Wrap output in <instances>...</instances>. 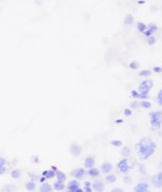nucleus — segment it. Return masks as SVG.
<instances>
[{"label":"nucleus","instance_id":"4be33fe9","mask_svg":"<svg viewBox=\"0 0 162 192\" xmlns=\"http://www.w3.org/2000/svg\"><path fill=\"white\" fill-rule=\"evenodd\" d=\"M122 155L124 156V157H128L131 154V149L127 146H125L123 149H122V152H121Z\"/></svg>","mask_w":162,"mask_h":192},{"label":"nucleus","instance_id":"dca6fc26","mask_svg":"<svg viewBox=\"0 0 162 192\" xmlns=\"http://www.w3.org/2000/svg\"><path fill=\"white\" fill-rule=\"evenodd\" d=\"M55 173L53 170H46L42 173V176H44L46 179H52L55 176Z\"/></svg>","mask_w":162,"mask_h":192},{"label":"nucleus","instance_id":"72a5a7b5","mask_svg":"<svg viewBox=\"0 0 162 192\" xmlns=\"http://www.w3.org/2000/svg\"><path fill=\"white\" fill-rule=\"evenodd\" d=\"M153 71H154L155 73H157V74H160L162 72V68L161 66H154L153 68Z\"/></svg>","mask_w":162,"mask_h":192},{"label":"nucleus","instance_id":"a19ab883","mask_svg":"<svg viewBox=\"0 0 162 192\" xmlns=\"http://www.w3.org/2000/svg\"><path fill=\"white\" fill-rule=\"evenodd\" d=\"M45 179H46V178H45L44 176H42V178L40 179V182H41V183H42V182H44V180H45Z\"/></svg>","mask_w":162,"mask_h":192},{"label":"nucleus","instance_id":"f8f14e48","mask_svg":"<svg viewBox=\"0 0 162 192\" xmlns=\"http://www.w3.org/2000/svg\"><path fill=\"white\" fill-rule=\"evenodd\" d=\"M95 165V160L93 156H88L85 160V167L86 168H93Z\"/></svg>","mask_w":162,"mask_h":192},{"label":"nucleus","instance_id":"6ab92c4d","mask_svg":"<svg viewBox=\"0 0 162 192\" xmlns=\"http://www.w3.org/2000/svg\"><path fill=\"white\" fill-rule=\"evenodd\" d=\"M137 29L138 32L140 33H144L147 29V26L146 24H144L143 22H138Z\"/></svg>","mask_w":162,"mask_h":192},{"label":"nucleus","instance_id":"4468645a","mask_svg":"<svg viewBox=\"0 0 162 192\" xmlns=\"http://www.w3.org/2000/svg\"><path fill=\"white\" fill-rule=\"evenodd\" d=\"M40 191L42 192H50L52 191V187L49 184H47V183H44L40 186Z\"/></svg>","mask_w":162,"mask_h":192},{"label":"nucleus","instance_id":"6e6552de","mask_svg":"<svg viewBox=\"0 0 162 192\" xmlns=\"http://www.w3.org/2000/svg\"><path fill=\"white\" fill-rule=\"evenodd\" d=\"M85 174V171L83 168H76L71 172V175L77 179H82Z\"/></svg>","mask_w":162,"mask_h":192},{"label":"nucleus","instance_id":"79ce46f5","mask_svg":"<svg viewBox=\"0 0 162 192\" xmlns=\"http://www.w3.org/2000/svg\"><path fill=\"white\" fill-rule=\"evenodd\" d=\"M122 122H123V119H120V120H116L115 121V123H122Z\"/></svg>","mask_w":162,"mask_h":192},{"label":"nucleus","instance_id":"f704fd0d","mask_svg":"<svg viewBox=\"0 0 162 192\" xmlns=\"http://www.w3.org/2000/svg\"><path fill=\"white\" fill-rule=\"evenodd\" d=\"M124 115H126V116H130V115H132L131 110L130 109V108H126V109H124Z\"/></svg>","mask_w":162,"mask_h":192},{"label":"nucleus","instance_id":"0eeeda50","mask_svg":"<svg viewBox=\"0 0 162 192\" xmlns=\"http://www.w3.org/2000/svg\"><path fill=\"white\" fill-rule=\"evenodd\" d=\"M70 152L74 156H78L82 154V147L77 144H71L70 147Z\"/></svg>","mask_w":162,"mask_h":192},{"label":"nucleus","instance_id":"5701e85b","mask_svg":"<svg viewBox=\"0 0 162 192\" xmlns=\"http://www.w3.org/2000/svg\"><path fill=\"white\" fill-rule=\"evenodd\" d=\"M105 179H106V181L108 182V183L112 184V183H115V182L116 181V177H115V175L110 174V175H108V176L105 177Z\"/></svg>","mask_w":162,"mask_h":192},{"label":"nucleus","instance_id":"a878e982","mask_svg":"<svg viewBox=\"0 0 162 192\" xmlns=\"http://www.w3.org/2000/svg\"><path fill=\"white\" fill-rule=\"evenodd\" d=\"M84 185H85V187H84V189H85V191L91 192L92 191H93V190H92V184H91L90 182H89V181L85 182Z\"/></svg>","mask_w":162,"mask_h":192},{"label":"nucleus","instance_id":"ea45409f","mask_svg":"<svg viewBox=\"0 0 162 192\" xmlns=\"http://www.w3.org/2000/svg\"><path fill=\"white\" fill-rule=\"evenodd\" d=\"M112 191H113V192H115V191H122V190L120 189V188H115V190H112Z\"/></svg>","mask_w":162,"mask_h":192},{"label":"nucleus","instance_id":"f257e3e1","mask_svg":"<svg viewBox=\"0 0 162 192\" xmlns=\"http://www.w3.org/2000/svg\"><path fill=\"white\" fill-rule=\"evenodd\" d=\"M136 150L142 160L148 159L151 156L157 149V145L149 138H144L135 145Z\"/></svg>","mask_w":162,"mask_h":192},{"label":"nucleus","instance_id":"b1692460","mask_svg":"<svg viewBox=\"0 0 162 192\" xmlns=\"http://www.w3.org/2000/svg\"><path fill=\"white\" fill-rule=\"evenodd\" d=\"M152 72L149 70H142L139 72V76L141 77H148L149 75H151Z\"/></svg>","mask_w":162,"mask_h":192},{"label":"nucleus","instance_id":"1a4fd4ad","mask_svg":"<svg viewBox=\"0 0 162 192\" xmlns=\"http://www.w3.org/2000/svg\"><path fill=\"white\" fill-rule=\"evenodd\" d=\"M149 189V185L146 183H139L134 188L135 192H146Z\"/></svg>","mask_w":162,"mask_h":192},{"label":"nucleus","instance_id":"c756f323","mask_svg":"<svg viewBox=\"0 0 162 192\" xmlns=\"http://www.w3.org/2000/svg\"><path fill=\"white\" fill-rule=\"evenodd\" d=\"M148 43L149 45H153V44H154L156 43V38H155L154 36H149Z\"/></svg>","mask_w":162,"mask_h":192},{"label":"nucleus","instance_id":"58836bf2","mask_svg":"<svg viewBox=\"0 0 162 192\" xmlns=\"http://www.w3.org/2000/svg\"><path fill=\"white\" fill-rule=\"evenodd\" d=\"M6 172V168L4 166H1L0 165V175H3Z\"/></svg>","mask_w":162,"mask_h":192},{"label":"nucleus","instance_id":"f3484780","mask_svg":"<svg viewBox=\"0 0 162 192\" xmlns=\"http://www.w3.org/2000/svg\"><path fill=\"white\" fill-rule=\"evenodd\" d=\"M54 188H55L56 191H63V189H65V184H63V182L60 181H56L55 183H54Z\"/></svg>","mask_w":162,"mask_h":192},{"label":"nucleus","instance_id":"7ed1b4c3","mask_svg":"<svg viewBox=\"0 0 162 192\" xmlns=\"http://www.w3.org/2000/svg\"><path fill=\"white\" fill-rule=\"evenodd\" d=\"M154 86V82L152 80H146L141 83L138 87L139 93L142 95H148L149 92L151 90Z\"/></svg>","mask_w":162,"mask_h":192},{"label":"nucleus","instance_id":"4c0bfd02","mask_svg":"<svg viewBox=\"0 0 162 192\" xmlns=\"http://www.w3.org/2000/svg\"><path fill=\"white\" fill-rule=\"evenodd\" d=\"M6 164V161L3 157H0V165L1 166H5Z\"/></svg>","mask_w":162,"mask_h":192},{"label":"nucleus","instance_id":"9d476101","mask_svg":"<svg viewBox=\"0 0 162 192\" xmlns=\"http://www.w3.org/2000/svg\"><path fill=\"white\" fill-rule=\"evenodd\" d=\"M92 187L96 191H102L104 190V183L101 179H96L92 184Z\"/></svg>","mask_w":162,"mask_h":192},{"label":"nucleus","instance_id":"20e7f679","mask_svg":"<svg viewBox=\"0 0 162 192\" xmlns=\"http://www.w3.org/2000/svg\"><path fill=\"white\" fill-rule=\"evenodd\" d=\"M117 167L120 171V172L124 173V174H126L128 172V171L131 168V167L128 165V162H127V159L126 158H124L122 159L117 164Z\"/></svg>","mask_w":162,"mask_h":192},{"label":"nucleus","instance_id":"473e14b6","mask_svg":"<svg viewBox=\"0 0 162 192\" xmlns=\"http://www.w3.org/2000/svg\"><path fill=\"white\" fill-rule=\"evenodd\" d=\"M139 106H140V103L138 102L137 101H133L131 104V107H132L133 108H136L139 107Z\"/></svg>","mask_w":162,"mask_h":192},{"label":"nucleus","instance_id":"a211bd4d","mask_svg":"<svg viewBox=\"0 0 162 192\" xmlns=\"http://www.w3.org/2000/svg\"><path fill=\"white\" fill-rule=\"evenodd\" d=\"M135 22V18H134V17L132 16L131 14H127L126 17H125V19H124V23L126 24V25H132L133 23Z\"/></svg>","mask_w":162,"mask_h":192},{"label":"nucleus","instance_id":"e433bc0d","mask_svg":"<svg viewBox=\"0 0 162 192\" xmlns=\"http://www.w3.org/2000/svg\"><path fill=\"white\" fill-rule=\"evenodd\" d=\"M124 182H125V183H126V184H130L131 182V178L130 176H125V177H124Z\"/></svg>","mask_w":162,"mask_h":192},{"label":"nucleus","instance_id":"39448f33","mask_svg":"<svg viewBox=\"0 0 162 192\" xmlns=\"http://www.w3.org/2000/svg\"><path fill=\"white\" fill-rule=\"evenodd\" d=\"M68 191L71 192H82L83 190L79 187V183L77 180H71L68 183L67 186Z\"/></svg>","mask_w":162,"mask_h":192},{"label":"nucleus","instance_id":"412c9836","mask_svg":"<svg viewBox=\"0 0 162 192\" xmlns=\"http://www.w3.org/2000/svg\"><path fill=\"white\" fill-rule=\"evenodd\" d=\"M11 177L14 179H19L21 177V171L18 170V169H14L10 173Z\"/></svg>","mask_w":162,"mask_h":192},{"label":"nucleus","instance_id":"c85d7f7f","mask_svg":"<svg viewBox=\"0 0 162 192\" xmlns=\"http://www.w3.org/2000/svg\"><path fill=\"white\" fill-rule=\"evenodd\" d=\"M131 96L134 97L135 99H140L141 94L140 93H138L136 90H132L131 91Z\"/></svg>","mask_w":162,"mask_h":192},{"label":"nucleus","instance_id":"393cba45","mask_svg":"<svg viewBox=\"0 0 162 192\" xmlns=\"http://www.w3.org/2000/svg\"><path fill=\"white\" fill-rule=\"evenodd\" d=\"M139 66H140V64L136 61H133L129 64V67L132 70H137V69L139 68Z\"/></svg>","mask_w":162,"mask_h":192},{"label":"nucleus","instance_id":"bb28decb","mask_svg":"<svg viewBox=\"0 0 162 192\" xmlns=\"http://www.w3.org/2000/svg\"><path fill=\"white\" fill-rule=\"evenodd\" d=\"M140 105L144 108H146V109H148L149 108L151 107V103L149 101H143L140 103Z\"/></svg>","mask_w":162,"mask_h":192},{"label":"nucleus","instance_id":"423d86ee","mask_svg":"<svg viewBox=\"0 0 162 192\" xmlns=\"http://www.w3.org/2000/svg\"><path fill=\"white\" fill-rule=\"evenodd\" d=\"M152 183L155 187L161 188L162 187V172H160L152 178Z\"/></svg>","mask_w":162,"mask_h":192},{"label":"nucleus","instance_id":"c9c22d12","mask_svg":"<svg viewBox=\"0 0 162 192\" xmlns=\"http://www.w3.org/2000/svg\"><path fill=\"white\" fill-rule=\"evenodd\" d=\"M153 33H154V32H153L152 30H150V29H149L148 30H146L145 32H144V34H145V36H147V37H149V36H152Z\"/></svg>","mask_w":162,"mask_h":192},{"label":"nucleus","instance_id":"cd10ccee","mask_svg":"<svg viewBox=\"0 0 162 192\" xmlns=\"http://www.w3.org/2000/svg\"><path fill=\"white\" fill-rule=\"evenodd\" d=\"M111 144L115 147H120L123 145V142L120 140H113L111 142Z\"/></svg>","mask_w":162,"mask_h":192},{"label":"nucleus","instance_id":"ddd939ff","mask_svg":"<svg viewBox=\"0 0 162 192\" xmlns=\"http://www.w3.org/2000/svg\"><path fill=\"white\" fill-rule=\"evenodd\" d=\"M55 176H56V178H57L58 181L64 182L66 179V175H65V173L63 172H61V171L56 170Z\"/></svg>","mask_w":162,"mask_h":192},{"label":"nucleus","instance_id":"f03ea898","mask_svg":"<svg viewBox=\"0 0 162 192\" xmlns=\"http://www.w3.org/2000/svg\"><path fill=\"white\" fill-rule=\"evenodd\" d=\"M150 124L154 129H158L161 127L162 123V112L161 111L152 112L149 113Z\"/></svg>","mask_w":162,"mask_h":192},{"label":"nucleus","instance_id":"9b49d317","mask_svg":"<svg viewBox=\"0 0 162 192\" xmlns=\"http://www.w3.org/2000/svg\"><path fill=\"white\" fill-rule=\"evenodd\" d=\"M113 168L112 165L110 162H105L103 163L102 165L101 166V169L104 173H109L112 172Z\"/></svg>","mask_w":162,"mask_h":192},{"label":"nucleus","instance_id":"2f4dec72","mask_svg":"<svg viewBox=\"0 0 162 192\" xmlns=\"http://www.w3.org/2000/svg\"><path fill=\"white\" fill-rule=\"evenodd\" d=\"M149 29L150 30L153 31V32H155V31H157V29H158V28H157V25H155V24H153V23L149 25Z\"/></svg>","mask_w":162,"mask_h":192},{"label":"nucleus","instance_id":"7c9ffc66","mask_svg":"<svg viewBox=\"0 0 162 192\" xmlns=\"http://www.w3.org/2000/svg\"><path fill=\"white\" fill-rule=\"evenodd\" d=\"M157 102L159 103L160 105H161L162 104V91L161 90L157 94Z\"/></svg>","mask_w":162,"mask_h":192},{"label":"nucleus","instance_id":"aec40b11","mask_svg":"<svg viewBox=\"0 0 162 192\" xmlns=\"http://www.w3.org/2000/svg\"><path fill=\"white\" fill-rule=\"evenodd\" d=\"M36 184L34 183L33 181H29L28 182L27 184H25V187H26V189L27 191H34V190L36 189Z\"/></svg>","mask_w":162,"mask_h":192},{"label":"nucleus","instance_id":"2eb2a0df","mask_svg":"<svg viewBox=\"0 0 162 192\" xmlns=\"http://www.w3.org/2000/svg\"><path fill=\"white\" fill-rule=\"evenodd\" d=\"M89 170L88 171V174L92 177H96V176H99L100 175V171L96 168H89Z\"/></svg>","mask_w":162,"mask_h":192}]
</instances>
